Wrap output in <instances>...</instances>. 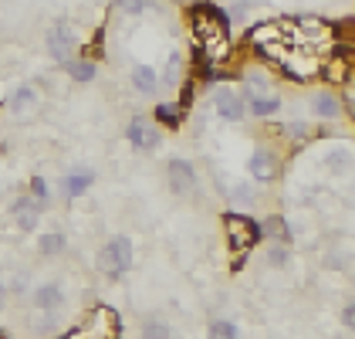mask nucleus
<instances>
[{"label":"nucleus","instance_id":"f03ea898","mask_svg":"<svg viewBox=\"0 0 355 339\" xmlns=\"http://www.w3.org/2000/svg\"><path fill=\"white\" fill-rule=\"evenodd\" d=\"M132 241L129 238H122V234H115L109 238L105 245H102V251H98V268H102V275L109 279V282H119V279H125L129 272H132Z\"/></svg>","mask_w":355,"mask_h":339},{"label":"nucleus","instance_id":"6ab92c4d","mask_svg":"<svg viewBox=\"0 0 355 339\" xmlns=\"http://www.w3.org/2000/svg\"><path fill=\"white\" fill-rule=\"evenodd\" d=\"M64 72H68L78 85H88L92 78H95V72H98V68H95V61H92V58H71V61H64Z\"/></svg>","mask_w":355,"mask_h":339},{"label":"nucleus","instance_id":"0eeeda50","mask_svg":"<svg viewBox=\"0 0 355 339\" xmlns=\"http://www.w3.org/2000/svg\"><path fill=\"white\" fill-rule=\"evenodd\" d=\"M125 136L136 149H156L163 142V129L156 122H149L146 115H132V122L125 126Z\"/></svg>","mask_w":355,"mask_h":339},{"label":"nucleus","instance_id":"4be33fe9","mask_svg":"<svg viewBox=\"0 0 355 339\" xmlns=\"http://www.w3.org/2000/svg\"><path fill=\"white\" fill-rule=\"evenodd\" d=\"M271 75L268 72H247V99H254V95H271L274 88H271Z\"/></svg>","mask_w":355,"mask_h":339},{"label":"nucleus","instance_id":"423d86ee","mask_svg":"<svg viewBox=\"0 0 355 339\" xmlns=\"http://www.w3.org/2000/svg\"><path fill=\"white\" fill-rule=\"evenodd\" d=\"M291 31H295V41L308 44L311 51L325 48L328 41H331V28H328L325 21H318V17H298V21H291Z\"/></svg>","mask_w":355,"mask_h":339},{"label":"nucleus","instance_id":"a211bd4d","mask_svg":"<svg viewBox=\"0 0 355 339\" xmlns=\"http://www.w3.org/2000/svg\"><path fill=\"white\" fill-rule=\"evenodd\" d=\"M277 109H281V95H277V92H271V95H254V99H247V113L257 115V119H271Z\"/></svg>","mask_w":355,"mask_h":339},{"label":"nucleus","instance_id":"4468645a","mask_svg":"<svg viewBox=\"0 0 355 339\" xmlns=\"http://www.w3.org/2000/svg\"><path fill=\"white\" fill-rule=\"evenodd\" d=\"M31 306L37 312H55L64 306V288L58 282H44V285H37L34 292H31Z\"/></svg>","mask_w":355,"mask_h":339},{"label":"nucleus","instance_id":"ddd939ff","mask_svg":"<svg viewBox=\"0 0 355 339\" xmlns=\"http://www.w3.org/2000/svg\"><path fill=\"white\" fill-rule=\"evenodd\" d=\"M92 183H95V173L88 167H71L64 173V180H61V187H64V197L68 200H78L85 197L88 190H92Z\"/></svg>","mask_w":355,"mask_h":339},{"label":"nucleus","instance_id":"39448f33","mask_svg":"<svg viewBox=\"0 0 355 339\" xmlns=\"http://www.w3.org/2000/svg\"><path fill=\"white\" fill-rule=\"evenodd\" d=\"M82 326L88 329L92 339H119L122 336V315L115 309H109V306H95Z\"/></svg>","mask_w":355,"mask_h":339},{"label":"nucleus","instance_id":"b1692460","mask_svg":"<svg viewBox=\"0 0 355 339\" xmlns=\"http://www.w3.org/2000/svg\"><path fill=\"white\" fill-rule=\"evenodd\" d=\"M261 234H264V238H271V241H281V245H288V241H291L288 221H284V217H277V214H274V217H268V221L261 224Z\"/></svg>","mask_w":355,"mask_h":339},{"label":"nucleus","instance_id":"dca6fc26","mask_svg":"<svg viewBox=\"0 0 355 339\" xmlns=\"http://www.w3.org/2000/svg\"><path fill=\"white\" fill-rule=\"evenodd\" d=\"M311 113L318 119H325V122H331V119L342 115V102L331 92H318V95H311Z\"/></svg>","mask_w":355,"mask_h":339},{"label":"nucleus","instance_id":"1a4fd4ad","mask_svg":"<svg viewBox=\"0 0 355 339\" xmlns=\"http://www.w3.org/2000/svg\"><path fill=\"white\" fill-rule=\"evenodd\" d=\"M166 180H169V190L180 194V197H190L196 190V170L190 160H169L166 163Z\"/></svg>","mask_w":355,"mask_h":339},{"label":"nucleus","instance_id":"2eb2a0df","mask_svg":"<svg viewBox=\"0 0 355 339\" xmlns=\"http://www.w3.org/2000/svg\"><path fill=\"white\" fill-rule=\"evenodd\" d=\"M132 88L139 95H156L159 92V72L149 68V65H136L132 68Z\"/></svg>","mask_w":355,"mask_h":339},{"label":"nucleus","instance_id":"9d476101","mask_svg":"<svg viewBox=\"0 0 355 339\" xmlns=\"http://www.w3.org/2000/svg\"><path fill=\"white\" fill-rule=\"evenodd\" d=\"M41 210H44V204L34 200L31 194H24V197H17L10 204V217H14L17 231H24V234L37 231V224H41Z\"/></svg>","mask_w":355,"mask_h":339},{"label":"nucleus","instance_id":"393cba45","mask_svg":"<svg viewBox=\"0 0 355 339\" xmlns=\"http://www.w3.org/2000/svg\"><path fill=\"white\" fill-rule=\"evenodd\" d=\"M237 336H241V329H237L234 319H214L207 326V339H237Z\"/></svg>","mask_w":355,"mask_h":339},{"label":"nucleus","instance_id":"c85d7f7f","mask_svg":"<svg viewBox=\"0 0 355 339\" xmlns=\"http://www.w3.org/2000/svg\"><path fill=\"white\" fill-rule=\"evenodd\" d=\"M28 190H31V197L41 200V204H48V200H51V190H48V180H44V176H31Z\"/></svg>","mask_w":355,"mask_h":339},{"label":"nucleus","instance_id":"bb28decb","mask_svg":"<svg viewBox=\"0 0 355 339\" xmlns=\"http://www.w3.org/2000/svg\"><path fill=\"white\" fill-rule=\"evenodd\" d=\"M349 163H352V153H349L345 146L328 149V153H325V167L331 170V173H345V170H349Z\"/></svg>","mask_w":355,"mask_h":339},{"label":"nucleus","instance_id":"f3484780","mask_svg":"<svg viewBox=\"0 0 355 339\" xmlns=\"http://www.w3.org/2000/svg\"><path fill=\"white\" fill-rule=\"evenodd\" d=\"M31 109H37V88L34 85H17L14 92H10V113L24 115Z\"/></svg>","mask_w":355,"mask_h":339},{"label":"nucleus","instance_id":"a878e982","mask_svg":"<svg viewBox=\"0 0 355 339\" xmlns=\"http://www.w3.org/2000/svg\"><path fill=\"white\" fill-rule=\"evenodd\" d=\"M142 339H176L173 336V326L163 319H146L142 322Z\"/></svg>","mask_w":355,"mask_h":339},{"label":"nucleus","instance_id":"412c9836","mask_svg":"<svg viewBox=\"0 0 355 339\" xmlns=\"http://www.w3.org/2000/svg\"><path fill=\"white\" fill-rule=\"evenodd\" d=\"M180 119H183V109H180L176 102H159V106H156V126H159V129H176Z\"/></svg>","mask_w":355,"mask_h":339},{"label":"nucleus","instance_id":"473e14b6","mask_svg":"<svg viewBox=\"0 0 355 339\" xmlns=\"http://www.w3.org/2000/svg\"><path fill=\"white\" fill-rule=\"evenodd\" d=\"M146 3H149V0H122L119 7H122L125 14H132V17H139V14L146 10Z\"/></svg>","mask_w":355,"mask_h":339},{"label":"nucleus","instance_id":"c756f323","mask_svg":"<svg viewBox=\"0 0 355 339\" xmlns=\"http://www.w3.org/2000/svg\"><path fill=\"white\" fill-rule=\"evenodd\" d=\"M223 194H230V200H237V204H254L257 200V190H250L247 183H237L234 190H223Z\"/></svg>","mask_w":355,"mask_h":339},{"label":"nucleus","instance_id":"f257e3e1","mask_svg":"<svg viewBox=\"0 0 355 339\" xmlns=\"http://www.w3.org/2000/svg\"><path fill=\"white\" fill-rule=\"evenodd\" d=\"M190 17H193V31H196L200 44L210 51V58H220V51L227 48V38H230V17H223L217 7H210V3L193 7Z\"/></svg>","mask_w":355,"mask_h":339},{"label":"nucleus","instance_id":"f704fd0d","mask_svg":"<svg viewBox=\"0 0 355 339\" xmlns=\"http://www.w3.org/2000/svg\"><path fill=\"white\" fill-rule=\"evenodd\" d=\"M247 10H250V3H234V17H244Z\"/></svg>","mask_w":355,"mask_h":339},{"label":"nucleus","instance_id":"20e7f679","mask_svg":"<svg viewBox=\"0 0 355 339\" xmlns=\"http://www.w3.org/2000/svg\"><path fill=\"white\" fill-rule=\"evenodd\" d=\"M281 68H284V75H288V78H295V82H308V78H315V75L322 72V61H318V55H315L311 48H291L288 58L281 61Z\"/></svg>","mask_w":355,"mask_h":339},{"label":"nucleus","instance_id":"c9c22d12","mask_svg":"<svg viewBox=\"0 0 355 339\" xmlns=\"http://www.w3.org/2000/svg\"><path fill=\"white\" fill-rule=\"evenodd\" d=\"M3 302H7V285L0 282V309H3Z\"/></svg>","mask_w":355,"mask_h":339},{"label":"nucleus","instance_id":"7ed1b4c3","mask_svg":"<svg viewBox=\"0 0 355 339\" xmlns=\"http://www.w3.org/2000/svg\"><path fill=\"white\" fill-rule=\"evenodd\" d=\"M223 231H227V245L234 251H250L254 245L264 241L261 224L254 217H244V214H223Z\"/></svg>","mask_w":355,"mask_h":339},{"label":"nucleus","instance_id":"e433bc0d","mask_svg":"<svg viewBox=\"0 0 355 339\" xmlns=\"http://www.w3.org/2000/svg\"><path fill=\"white\" fill-rule=\"evenodd\" d=\"M115 3H122V0H115Z\"/></svg>","mask_w":355,"mask_h":339},{"label":"nucleus","instance_id":"7c9ffc66","mask_svg":"<svg viewBox=\"0 0 355 339\" xmlns=\"http://www.w3.org/2000/svg\"><path fill=\"white\" fill-rule=\"evenodd\" d=\"M281 136H288V140H308V122H288V126H281Z\"/></svg>","mask_w":355,"mask_h":339},{"label":"nucleus","instance_id":"6e6552de","mask_svg":"<svg viewBox=\"0 0 355 339\" xmlns=\"http://www.w3.org/2000/svg\"><path fill=\"white\" fill-rule=\"evenodd\" d=\"M214 109H217L220 119H227V122H241L247 115V102L241 92H234L230 85H220L217 92H214Z\"/></svg>","mask_w":355,"mask_h":339},{"label":"nucleus","instance_id":"f8f14e48","mask_svg":"<svg viewBox=\"0 0 355 339\" xmlns=\"http://www.w3.org/2000/svg\"><path fill=\"white\" fill-rule=\"evenodd\" d=\"M247 170H250V176L257 183H271L274 176H277V156H274L271 149H254L250 160H247Z\"/></svg>","mask_w":355,"mask_h":339},{"label":"nucleus","instance_id":"5701e85b","mask_svg":"<svg viewBox=\"0 0 355 339\" xmlns=\"http://www.w3.org/2000/svg\"><path fill=\"white\" fill-rule=\"evenodd\" d=\"M159 85H166V88H180L183 85V55H169L166 72L159 75Z\"/></svg>","mask_w":355,"mask_h":339},{"label":"nucleus","instance_id":"72a5a7b5","mask_svg":"<svg viewBox=\"0 0 355 339\" xmlns=\"http://www.w3.org/2000/svg\"><path fill=\"white\" fill-rule=\"evenodd\" d=\"M342 326H345L349 333H355V302H349V306L342 309Z\"/></svg>","mask_w":355,"mask_h":339},{"label":"nucleus","instance_id":"cd10ccee","mask_svg":"<svg viewBox=\"0 0 355 339\" xmlns=\"http://www.w3.org/2000/svg\"><path fill=\"white\" fill-rule=\"evenodd\" d=\"M322 72H325V78L328 82H349V72H345V61L335 55L328 65H322Z\"/></svg>","mask_w":355,"mask_h":339},{"label":"nucleus","instance_id":"9b49d317","mask_svg":"<svg viewBox=\"0 0 355 339\" xmlns=\"http://www.w3.org/2000/svg\"><path fill=\"white\" fill-rule=\"evenodd\" d=\"M48 55L55 58V61H71L75 55V34L68 28V21H55L51 28H48Z\"/></svg>","mask_w":355,"mask_h":339},{"label":"nucleus","instance_id":"2f4dec72","mask_svg":"<svg viewBox=\"0 0 355 339\" xmlns=\"http://www.w3.org/2000/svg\"><path fill=\"white\" fill-rule=\"evenodd\" d=\"M268 261H271L274 268H277V265H288V248H284L281 241H274L271 251H268Z\"/></svg>","mask_w":355,"mask_h":339},{"label":"nucleus","instance_id":"aec40b11","mask_svg":"<svg viewBox=\"0 0 355 339\" xmlns=\"http://www.w3.org/2000/svg\"><path fill=\"white\" fill-rule=\"evenodd\" d=\"M64 248H68V238L61 231H48V234L37 238V251L44 258H58V254H64Z\"/></svg>","mask_w":355,"mask_h":339}]
</instances>
